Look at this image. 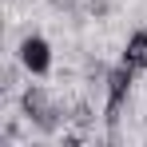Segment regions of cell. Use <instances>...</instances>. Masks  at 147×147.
I'll use <instances>...</instances> for the list:
<instances>
[{"label": "cell", "mask_w": 147, "mask_h": 147, "mask_svg": "<svg viewBox=\"0 0 147 147\" xmlns=\"http://www.w3.org/2000/svg\"><path fill=\"white\" fill-rule=\"evenodd\" d=\"M20 111H24V119H28V123H36L44 135L60 131L64 123L72 119V111H68V107H60V103H56L44 88H36V84L20 92Z\"/></svg>", "instance_id": "cell-1"}, {"label": "cell", "mask_w": 147, "mask_h": 147, "mask_svg": "<svg viewBox=\"0 0 147 147\" xmlns=\"http://www.w3.org/2000/svg\"><path fill=\"white\" fill-rule=\"evenodd\" d=\"M131 84H135V68H127V64H119V68H111V72L103 76V88H107L103 123H107V135L111 139L119 131V111H123V103H127V96H131Z\"/></svg>", "instance_id": "cell-2"}, {"label": "cell", "mask_w": 147, "mask_h": 147, "mask_svg": "<svg viewBox=\"0 0 147 147\" xmlns=\"http://www.w3.org/2000/svg\"><path fill=\"white\" fill-rule=\"evenodd\" d=\"M16 60H20V68L32 76H44L52 68V44L44 36H24L20 40V48H16Z\"/></svg>", "instance_id": "cell-3"}, {"label": "cell", "mask_w": 147, "mask_h": 147, "mask_svg": "<svg viewBox=\"0 0 147 147\" xmlns=\"http://www.w3.org/2000/svg\"><path fill=\"white\" fill-rule=\"evenodd\" d=\"M123 64L135 68V72H147V32H131L127 44H123Z\"/></svg>", "instance_id": "cell-4"}, {"label": "cell", "mask_w": 147, "mask_h": 147, "mask_svg": "<svg viewBox=\"0 0 147 147\" xmlns=\"http://www.w3.org/2000/svg\"><path fill=\"white\" fill-rule=\"evenodd\" d=\"M72 123L84 127V131H92V127H96V107H92L88 99H80V103L72 107Z\"/></svg>", "instance_id": "cell-5"}, {"label": "cell", "mask_w": 147, "mask_h": 147, "mask_svg": "<svg viewBox=\"0 0 147 147\" xmlns=\"http://www.w3.org/2000/svg\"><path fill=\"white\" fill-rule=\"evenodd\" d=\"M60 143H64V147H80V143H84V127H80V131H68Z\"/></svg>", "instance_id": "cell-6"}, {"label": "cell", "mask_w": 147, "mask_h": 147, "mask_svg": "<svg viewBox=\"0 0 147 147\" xmlns=\"http://www.w3.org/2000/svg\"><path fill=\"white\" fill-rule=\"evenodd\" d=\"M92 16H107V0H92Z\"/></svg>", "instance_id": "cell-7"}]
</instances>
